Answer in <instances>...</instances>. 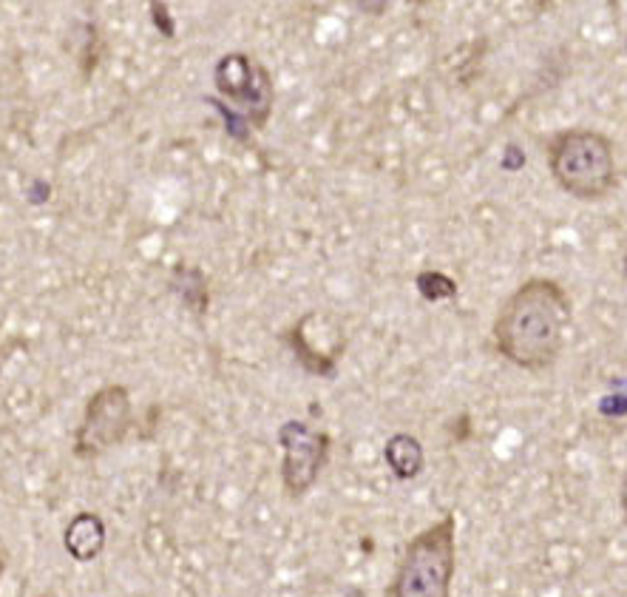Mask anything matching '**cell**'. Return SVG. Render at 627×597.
Wrapping results in <instances>:
<instances>
[{"label":"cell","mask_w":627,"mask_h":597,"mask_svg":"<svg viewBox=\"0 0 627 597\" xmlns=\"http://www.w3.org/2000/svg\"><path fill=\"white\" fill-rule=\"evenodd\" d=\"M105 541H108V530H105L103 516H97L91 509L77 512L66 523V532H63V549L77 563H91V560L100 558L105 549Z\"/></svg>","instance_id":"obj_8"},{"label":"cell","mask_w":627,"mask_h":597,"mask_svg":"<svg viewBox=\"0 0 627 597\" xmlns=\"http://www.w3.org/2000/svg\"><path fill=\"white\" fill-rule=\"evenodd\" d=\"M619 504H622V516H625V523H627V475H625V481H622V493H619Z\"/></svg>","instance_id":"obj_15"},{"label":"cell","mask_w":627,"mask_h":597,"mask_svg":"<svg viewBox=\"0 0 627 597\" xmlns=\"http://www.w3.org/2000/svg\"><path fill=\"white\" fill-rule=\"evenodd\" d=\"M151 15H154L156 29L163 31L165 38H174V17H170L168 7H165L163 0H151Z\"/></svg>","instance_id":"obj_12"},{"label":"cell","mask_w":627,"mask_h":597,"mask_svg":"<svg viewBox=\"0 0 627 597\" xmlns=\"http://www.w3.org/2000/svg\"><path fill=\"white\" fill-rule=\"evenodd\" d=\"M458 572V523L455 512H446L440 521L428 523L426 530L404 546L395 577L384 597H451Z\"/></svg>","instance_id":"obj_2"},{"label":"cell","mask_w":627,"mask_h":597,"mask_svg":"<svg viewBox=\"0 0 627 597\" xmlns=\"http://www.w3.org/2000/svg\"><path fill=\"white\" fill-rule=\"evenodd\" d=\"M3 572H7V552L0 549V581H3Z\"/></svg>","instance_id":"obj_16"},{"label":"cell","mask_w":627,"mask_h":597,"mask_svg":"<svg viewBox=\"0 0 627 597\" xmlns=\"http://www.w3.org/2000/svg\"><path fill=\"white\" fill-rule=\"evenodd\" d=\"M625 46H627V38H625Z\"/></svg>","instance_id":"obj_19"},{"label":"cell","mask_w":627,"mask_h":597,"mask_svg":"<svg viewBox=\"0 0 627 597\" xmlns=\"http://www.w3.org/2000/svg\"><path fill=\"white\" fill-rule=\"evenodd\" d=\"M0 373H3V361H0Z\"/></svg>","instance_id":"obj_18"},{"label":"cell","mask_w":627,"mask_h":597,"mask_svg":"<svg viewBox=\"0 0 627 597\" xmlns=\"http://www.w3.org/2000/svg\"><path fill=\"white\" fill-rule=\"evenodd\" d=\"M599 412H605V416H625L627 412V396L625 393H613V396H605L599 402Z\"/></svg>","instance_id":"obj_13"},{"label":"cell","mask_w":627,"mask_h":597,"mask_svg":"<svg viewBox=\"0 0 627 597\" xmlns=\"http://www.w3.org/2000/svg\"><path fill=\"white\" fill-rule=\"evenodd\" d=\"M384 461L398 481H414L426 467V453L412 433H395L384 444Z\"/></svg>","instance_id":"obj_9"},{"label":"cell","mask_w":627,"mask_h":597,"mask_svg":"<svg viewBox=\"0 0 627 597\" xmlns=\"http://www.w3.org/2000/svg\"><path fill=\"white\" fill-rule=\"evenodd\" d=\"M414 284H418V293L426 302H443V298L458 296V282L440 274V270H423V274H418Z\"/></svg>","instance_id":"obj_11"},{"label":"cell","mask_w":627,"mask_h":597,"mask_svg":"<svg viewBox=\"0 0 627 597\" xmlns=\"http://www.w3.org/2000/svg\"><path fill=\"white\" fill-rule=\"evenodd\" d=\"M571 316V298L556 279H528L502 302L491 328L495 351L520 370L542 373L560 361Z\"/></svg>","instance_id":"obj_1"},{"label":"cell","mask_w":627,"mask_h":597,"mask_svg":"<svg viewBox=\"0 0 627 597\" xmlns=\"http://www.w3.org/2000/svg\"><path fill=\"white\" fill-rule=\"evenodd\" d=\"M553 182L579 202L605 200L616 188L613 142L593 128H565L548 145Z\"/></svg>","instance_id":"obj_3"},{"label":"cell","mask_w":627,"mask_h":597,"mask_svg":"<svg viewBox=\"0 0 627 597\" xmlns=\"http://www.w3.org/2000/svg\"><path fill=\"white\" fill-rule=\"evenodd\" d=\"M321 328H324V316L321 314H307L295 321L287 333V342L293 347L298 365L312 376H332L335 373V365H338L341 353L347 347V339L338 328H332L330 333L321 336Z\"/></svg>","instance_id":"obj_7"},{"label":"cell","mask_w":627,"mask_h":597,"mask_svg":"<svg viewBox=\"0 0 627 597\" xmlns=\"http://www.w3.org/2000/svg\"><path fill=\"white\" fill-rule=\"evenodd\" d=\"M622 270H625V277H627V254H625V262H622Z\"/></svg>","instance_id":"obj_17"},{"label":"cell","mask_w":627,"mask_h":597,"mask_svg":"<svg viewBox=\"0 0 627 597\" xmlns=\"http://www.w3.org/2000/svg\"><path fill=\"white\" fill-rule=\"evenodd\" d=\"M216 89L242 109L253 126H265L273 105V80L265 66H256L247 54H225L214 72Z\"/></svg>","instance_id":"obj_6"},{"label":"cell","mask_w":627,"mask_h":597,"mask_svg":"<svg viewBox=\"0 0 627 597\" xmlns=\"http://www.w3.org/2000/svg\"><path fill=\"white\" fill-rule=\"evenodd\" d=\"M353 3L361 9L363 15L372 17H381L386 12V7H389V0H353Z\"/></svg>","instance_id":"obj_14"},{"label":"cell","mask_w":627,"mask_h":597,"mask_svg":"<svg viewBox=\"0 0 627 597\" xmlns=\"http://www.w3.org/2000/svg\"><path fill=\"white\" fill-rule=\"evenodd\" d=\"M133 427V407L128 388L105 384L89 398L82 421L74 433V456L82 461L105 456L108 449L119 447Z\"/></svg>","instance_id":"obj_4"},{"label":"cell","mask_w":627,"mask_h":597,"mask_svg":"<svg viewBox=\"0 0 627 597\" xmlns=\"http://www.w3.org/2000/svg\"><path fill=\"white\" fill-rule=\"evenodd\" d=\"M279 444L281 453H284L281 486H284L287 498H304L318 484V478L330 461V435L310 427L307 421L293 418V421H284L279 427Z\"/></svg>","instance_id":"obj_5"},{"label":"cell","mask_w":627,"mask_h":597,"mask_svg":"<svg viewBox=\"0 0 627 597\" xmlns=\"http://www.w3.org/2000/svg\"><path fill=\"white\" fill-rule=\"evenodd\" d=\"M174 288L182 296V302L196 314H205L207 310V282L202 277V270L196 268H177L174 274Z\"/></svg>","instance_id":"obj_10"}]
</instances>
